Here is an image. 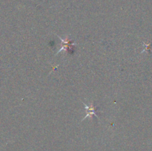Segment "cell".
<instances>
[{"label": "cell", "instance_id": "obj_1", "mask_svg": "<svg viewBox=\"0 0 152 151\" xmlns=\"http://www.w3.org/2000/svg\"><path fill=\"white\" fill-rule=\"evenodd\" d=\"M83 105H85V108H86V113H87V114H86V116H85L84 118L82 119V121H83V120H85L86 118H91L92 117H93V115H95L96 117L99 118V117H98V115H97V114H96V109H97V107L94 106V104L92 103V102L89 105H86L85 102H83Z\"/></svg>", "mask_w": 152, "mask_h": 151}, {"label": "cell", "instance_id": "obj_2", "mask_svg": "<svg viewBox=\"0 0 152 151\" xmlns=\"http://www.w3.org/2000/svg\"><path fill=\"white\" fill-rule=\"evenodd\" d=\"M56 36H57L61 39V41H62V48L59 49V50H58V52L56 53V54H58V53H59L60 51H62V50H68V48H71V47H72V46L75 45L76 44V43L71 42V40L68 38V36H67L65 39H62L60 36H59L58 35H56Z\"/></svg>", "mask_w": 152, "mask_h": 151}]
</instances>
